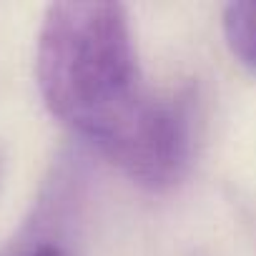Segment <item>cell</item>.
I'll use <instances>...</instances> for the list:
<instances>
[{"label": "cell", "mask_w": 256, "mask_h": 256, "mask_svg": "<svg viewBox=\"0 0 256 256\" xmlns=\"http://www.w3.org/2000/svg\"><path fill=\"white\" fill-rule=\"evenodd\" d=\"M28 256H63V251L56 248V246H38V248L30 251Z\"/></svg>", "instance_id": "3957f363"}, {"label": "cell", "mask_w": 256, "mask_h": 256, "mask_svg": "<svg viewBox=\"0 0 256 256\" xmlns=\"http://www.w3.org/2000/svg\"><path fill=\"white\" fill-rule=\"evenodd\" d=\"M224 36L231 53L256 73V0L224 8Z\"/></svg>", "instance_id": "7a4b0ae2"}, {"label": "cell", "mask_w": 256, "mask_h": 256, "mask_svg": "<svg viewBox=\"0 0 256 256\" xmlns=\"http://www.w3.org/2000/svg\"><path fill=\"white\" fill-rule=\"evenodd\" d=\"M36 78L48 110L136 184L161 191L186 171L188 103L146 90L120 3H53L38 33Z\"/></svg>", "instance_id": "6da1fadb"}]
</instances>
